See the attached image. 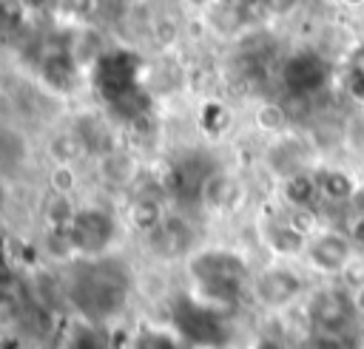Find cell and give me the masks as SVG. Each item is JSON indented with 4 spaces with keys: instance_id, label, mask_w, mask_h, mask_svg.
Wrapping results in <instances>:
<instances>
[{
    "instance_id": "9",
    "label": "cell",
    "mask_w": 364,
    "mask_h": 349,
    "mask_svg": "<svg viewBox=\"0 0 364 349\" xmlns=\"http://www.w3.org/2000/svg\"><path fill=\"white\" fill-rule=\"evenodd\" d=\"M242 201V184L228 170H208L199 187V207L208 213H230Z\"/></svg>"
},
{
    "instance_id": "21",
    "label": "cell",
    "mask_w": 364,
    "mask_h": 349,
    "mask_svg": "<svg viewBox=\"0 0 364 349\" xmlns=\"http://www.w3.org/2000/svg\"><path fill=\"white\" fill-rule=\"evenodd\" d=\"M316 179H318V193H321V196H327V199H333V201H344V204L350 201V196H353V190H355V184H358L350 173L336 170V167L318 173Z\"/></svg>"
},
{
    "instance_id": "11",
    "label": "cell",
    "mask_w": 364,
    "mask_h": 349,
    "mask_svg": "<svg viewBox=\"0 0 364 349\" xmlns=\"http://www.w3.org/2000/svg\"><path fill=\"white\" fill-rule=\"evenodd\" d=\"M128 349H191L188 340L171 323H139Z\"/></svg>"
},
{
    "instance_id": "12",
    "label": "cell",
    "mask_w": 364,
    "mask_h": 349,
    "mask_svg": "<svg viewBox=\"0 0 364 349\" xmlns=\"http://www.w3.org/2000/svg\"><path fill=\"white\" fill-rule=\"evenodd\" d=\"M26 162H28L26 136L17 128L0 122V176L11 179L14 173H20L26 167Z\"/></svg>"
},
{
    "instance_id": "8",
    "label": "cell",
    "mask_w": 364,
    "mask_h": 349,
    "mask_svg": "<svg viewBox=\"0 0 364 349\" xmlns=\"http://www.w3.org/2000/svg\"><path fill=\"white\" fill-rule=\"evenodd\" d=\"M259 238L267 247V253L273 255V261H293V258H301L304 250H307V236L299 233L287 221V216L267 218L259 227Z\"/></svg>"
},
{
    "instance_id": "16",
    "label": "cell",
    "mask_w": 364,
    "mask_h": 349,
    "mask_svg": "<svg viewBox=\"0 0 364 349\" xmlns=\"http://www.w3.org/2000/svg\"><path fill=\"white\" fill-rule=\"evenodd\" d=\"M80 204L74 196H60V193H46L40 204V224L43 230H68Z\"/></svg>"
},
{
    "instance_id": "24",
    "label": "cell",
    "mask_w": 364,
    "mask_h": 349,
    "mask_svg": "<svg viewBox=\"0 0 364 349\" xmlns=\"http://www.w3.org/2000/svg\"><path fill=\"white\" fill-rule=\"evenodd\" d=\"M307 349H350L347 335H333V332H310Z\"/></svg>"
},
{
    "instance_id": "32",
    "label": "cell",
    "mask_w": 364,
    "mask_h": 349,
    "mask_svg": "<svg viewBox=\"0 0 364 349\" xmlns=\"http://www.w3.org/2000/svg\"><path fill=\"white\" fill-rule=\"evenodd\" d=\"M350 71H364V43L350 51Z\"/></svg>"
},
{
    "instance_id": "10",
    "label": "cell",
    "mask_w": 364,
    "mask_h": 349,
    "mask_svg": "<svg viewBox=\"0 0 364 349\" xmlns=\"http://www.w3.org/2000/svg\"><path fill=\"white\" fill-rule=\"evenodd\" d=\"M264 162L267 167L276 173V179H287L293 173H301L307 170V162H304V148L290 136V133H282L276 136L270 145H267V153H264Z\"/></svg>"
},
{
    "instance_id": "7",
    "label": "cell",
    "mask_w": 364,
    "mask_h": 349,
    "mask_svg": "<svg viewBox=\"0 0 364 349\" xmlns=\"http://www.w3.org/2000/svg\"><path fill=\"white\" fill-rule=\"evenodd\" d=\"M91 170H94V176H97V182L102 184V187H108V190H119V193H131L136 184H139V179H142V162L136 159V153H131L128 148H122V145H117V148H111L108 153H102V156H97V159H91Z\"/></svg>"
},
{
    "instance_id": "29",
    "label": "cell",
    "mask_w": 364,
    "mask_h": 349,
    "mask_svg": "<svg viewBox=\"0 0 364 349\" xmlns=\"http://www.w3.org/2000/svg\"><path fill=\"white\" fill-rule=\"evenodd\" d=\"M301 0H264V6L273 11V14H287L293 9H299Z\"/></svg>"
},
{
    "instance_id": "17",
    "label": "cell",
    "mask_w": 364,
    "mask_h": 349,
    "mask_svg": "<svg viewBox=\"0 0 364 349\" xmlns=\"http://www.w3.org/2000/svg\"><path fill=\"white\" fill-rule=\"evenodd\" d=\"M46 159L48 165H80L82 159H88L82 142L77 139V133L68 131H57L46 139Z\"/></svg>"
},
{
    "instance_id": "1",
    "label": "cell",
    "mask_w": 364,
    "mask_h": 349,
    "mask_svg": "<svg viewBox=\"0 0 364 349\" xmlns=\"http://www.w3.org/2000/svg\"><path fill=\"white\" fill-rule=\"evenodd\" d=\"M60 272H63L65 309L71 312V321L111 329L128 312L136 289V278L117 255L80 258Z\"/></svg>"
},
{
    "instance_id": "26",
    "label": "cell",
    "mask_w": 364,
    "mask_h": 349,
    "mask_svg": "<svg viewBox=\"0 0 364 349\" xmlns=\"http://www.w3.org/2000/svg\"><path fill=\"white\" fill-rule=\"evenodd\" d=\"M344 233H347V238L353 241V247L361 253V250H364V216H347Z\"/></svg>"
},
{
    "instance_id": "18",
    "label": "cell",
    "mask_w": 364,
    "mask_h": 349,
    "mask_svg": "<svg viewBox=\"0 0 364 349\" xmlns=\"http://www.w3.org/2000/svg\"><path fill=\"white\" fill-rule=\"evenodd\" d=\"M63 349H114V343H111L108 326H94V323L74 321Z\"/></svg>"
},
{
    "instance_id": "30",
    "label": "cell",
    "mask_w": 364,
    "mask_h": 349,
    "mask_svg": "<svg viewBox=\"0 0 364 349\" xmlns=\"http://www.w3.org/2000/svg\"><path fill=\"white\" fill-rule=\"evenodd\" d=\"M9 201H11V187H9V179L0 176V221H3L6 213H9Z\"/></svg>"
},
{
    "instance_id": "6",
    "label": "cell",
    "mask_w": 364,
    "mask_h": 349,
    "mask_svg": "<svg viewBox=\"0 0 364 349\" xmlns=\"http://www.w3.org/2000/svg\"><path fill=\"white\" fill-rule=\"evenodd\" d=\"M358 250L353 247V241L347 238L344 230H333V227H321L307 238V250H304V264L318 272V275H333L338 278L341 270L347 267V261L355 255Z\"/></svg>"
},
{
    "instance_id": "28",
    "label": "cell",
    "mask_w": 364,
    "mask_h": 349,
    "mask_svg": "<svg viewBox=\"0 0 364 349\" xmlns=\"http://www.w3.org/2000/svg\"><path fill=\"white\" fill-rule=\"evenodd\" d=\"M347 207H350V216H364V182L355 184V190H353Z\"/></svg>"
},
{
    "instance_id": "35",
    "label": "cell",
    "mask_w": 364,
    "mask_h": 349,
    "mask_svg": "<svg viewBox=\"0 0 364 349\" xmlns=\"http://www.w3.org/2000/svg\"><path fill=\"white\" fill-rule=\"evenodd\" d=\"M97 3H100V0H97Z\"/></svg>"
},
{
    "instance_id": "13",
    "label": "cell",
    "mask_w": 364,
    "mask_h": 349,
    "mask_svg": "<svg viewBox=\"0 0 364 349\" xmlns=\"http://www.w3.org/2000/svg\"><path fill=\"white\" fill-rule=\"evenodd\" d=\"M77 71H80V68H77V62L71 60L68 48L48 51V54H43V60H40L43 82H46L48 88H54V91H65V88H71L74 79H77Z\"/></svg>"
},
{
    "instance_id": "15",
    "label": "cell",
    "mask_w": 364,
    "mask_h": 349,
    "mask_svg": "<svg viewBox=\"0 0 364 349\" xmlns=\"http://www.w3.org/2000/svg\"><path fill=\"white\" fill-rule=\"evenodd\" d=\"M279 193H282V201L287 204V210H307L310 201L318 196V179L310 170L293 173L279 182Z\"/></svg>"
},
{
    "instance_id": "25",
    "label": "cell",
    "mask_w": 364,
    "mask_h": 349,
    "mask_svg": "<svg viewBox=\"0 0 364 349\" xmlns=\"http://www.w3.org/2000/svg\"><path fill=\"white\" fill-rule=\"evenodd\" d=\"M54 3H57V9H60L63 14H68V17H85V14H91L94 6H97V0H54Z\"/></svg>"
},
{
    "instance_id": "31",
    "label": "cell",
    "mask_w": 364,
    "mask_h": 349,
    "mask_svg": "<svg viewBox=\"0 0 364 349\" xmlns=\"http://www.w3.org/2000/svg\"><path fill=\"white\" fill-rule=\"evenodd\" d=\"M347 295H350V304H353L355 318L364 321V287H358V289H353V292H347Z\"/></svg>"
},
{
    "instance_id": "2",
    "label": "cell",
    "mask_w": 364,
    "mask_h": 349,
    "mask_svg": "<svg viewBox=\"0 0 364 349\" xmlns=\"http://www.w3.org/2000/svg\"><path fill=\"white\" fill-rule=\"evenodd\" d=\"M247 295L259 309L279 315L307 295V281L290 261H270L250 275Z\"/></svg>"
},
{
    "instance_id": "33",
    "label": "cell",
    "mask_w": 364,
    "mask_h": 349,
    "mask_svg": "<svg viewBox=\"0 0 364 349\" xmlns=\"http://www.w3.org/2000/svg\"><path fill=\"white\" fill-rule=\"evenodd\" d=\"M9 340H11V329H9V323H6V321H0V349H6V346H9Z\"/></svg>"
},
{
    "instance_id": "20",
    "label": "cell",
    "mask_w": 364,
    "mask_h": 349,
    "mask_svg": "<svg viewBox=\"0 0 364 349\" xmlns=\"http://www.w3.org/2000/svg\"><path fill=\"white\" fill-rule=\"evenodd\" d=\"M284 65H290V68H299V77H293V79H287V85L293 88V91H313V88H318L321 85V62L313 57V54H307V51H299V54H293Z\"/></svg>"
},
{
    "instance_id": "27",
    "label": "cell",
    "mask_w": 364,
    "mask_h": 349,
    "mask_svg": "<svg viewBox=\"0 0 364 349\" xmlns=\"http://www.w3.org/2000/svg\"><path fill=\"white\" fill-rule=\"evenodd\" d=\"M347 91L353 94V99L364 102V71H347Z\"/></svg>"
},
{
    "instance_id": "5",
    "label": "cell",
    "mask_w": 364,
    "mask_h": 349,
    "mask_svg": "<svg viewBox=\"0 0 364 349\" xmlns=\"http://www.w3.org/2000/svg\"><path fill=\"white\" fill-rule=\"evenodd\" d=\"M307 321L313 332L347 335V329L358 318L353 312V304L344 287H321L307 295Z\"/></svg>"
},
{
    "instance_id": "19",
    "label": "cell",
    "mask_w": 364,
    "mask_h": 349,
    "mask_svg": "<svg viewBox=\"0 0 364 349\" xmlns=\"http://www.w3.org/2000/svg\"><path fill=\"white\" fill-rule=\"evenodd\" d=\"M287 122H290L287 108L282 102H276V99H264V102H259L253 108V125L262 133L273 136V139L282 136V133H287Z\"/></svg>"
},
{
    "instance_id": "34",
    "label": "cell",
    "mask_w": 364,
    "mask_h": 349,
    "mask_svg": "<svg viewBox=\"0 0 364 349\" xmlns=\"http://www.w3.org/2000/svg\"><path fill=\"white\" fill-rule=\"evenodd\" d=\"M336 3H341L344 9H364V0H336Z\"/></svg>"
},
{
    "instance_id": "14",
    "label": "cell",
    "mask_w": 364,
    "mask_h": 349,
    "mask_svg": "<svg viewBox=\"0 0 364 349\" xmlns=\"http://www.w3.org/2000/svg\"><path fill=\"white\" fill-rule=\"evenodd\" d=\"M71 60L77 62V68H88V65H100V60L108 54L105 48V40L97 28H77V34L65 43Z\"/></svg>"
},
{
    "instance_id": "23",
    "label": "cell",
    "mask_w": 364,
    "mask_h": 349,
    "mask_svg": "<svg viewBox=\"0 0 364 349\" xmlns=\"http://www.w3.org/2000/svg\"><path fill=\"white\" fill-rule=\"evenodd\" d=\"M338 281H341V287H344L347 292L364 287V253H355V255L347 261V267L341 270Z\"/></svg>"
},
{
    "instance_id": "4",
    "label": "cell",
    "mask_w": 364,
    "mask_h": 349,
    "mask_svg": "<svg viewBox=\"0 0 364 349\" xmlns=\"http://www.w3.org/2000/svg\"><path fill=\"white\" fill-rule=\"evenodd\" d=\"M156 264H185L199 250V233L188 213L168 210V216L142 238Z\"/></svg>"
},
{
    "instance_id": "22",
    "label": "cell",
    "mask_w": 364,
    "mask_h": 349,
    "mask_svg": "<svg viewBox=\"0 0 364 349\" xmlns=\"http://www.w3.org/2000/svg\"><path fill=\"white\" fill-rule=\"evenodd\" d=\"M80 167L77 165H48L46 170V193L74 196L80 190Z\"/></svg>"
},
{
    "instance_id": "3",
    "label": "cell",
    "mask_w": 364,
    "mask_h": 349,
    "mask_svg": "<svg viewBox=\"0 0 364 349\" xmlns=\"http://www.w3.org/2000/svg\"><path fill=\"white\" fill-rule=\"evenodd\" d=\"M68 236L80 258H105L119 238V216L105 204H80Z\"/></svg>"
}]
</instances>
